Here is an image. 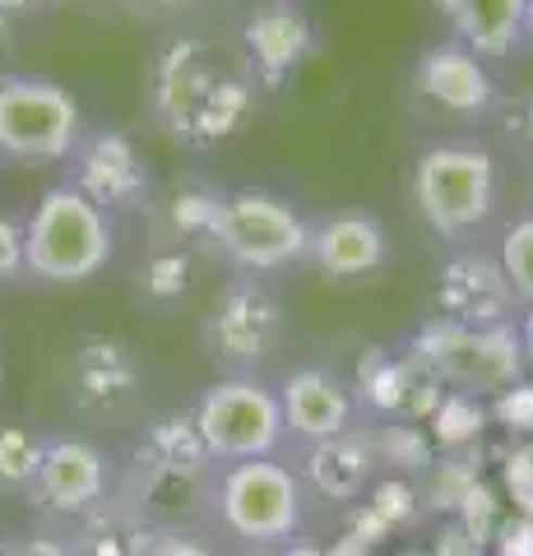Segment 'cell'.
Returning <instances> with one entry per match:
<instances>
[{"instance_id":"cell-7","label":"cell","mask_w":533,"mask_h":556,"mask_svg":"<svg viewBox=\"0 0 533 556\" xmlns=\"http://www.w3.org/2000/svg\"><path fill=\"white\" fill-rule=\"evenodd\" d=\"M214 241L232 265L251 274L288 269L292 260L312 255V228L288 200L269 195V190H237L223 195L214 218Z\"/></svg>"},{"instance_id":"cell-36","label":"cell","mask_w":533,"mask_h":556,"mask_svg":"<svg viewBox=\"0 0 533 556\" xmlns=\"http://www.w3.org/2000/svg\"><path fill=\"white\" fill-rule=\"evenodd\" d=\"M279 556H330V552H325V543H316V538H297V543L279 547Z\"/></svg>"},{"instance_id":"cell-21","label":"cell","mask_w":533,"mask_h":556,"mask_svg":"<svg viewBox=\"0 0 533 556\" xmlns=\"http://www.w3.org/2000/svg\"><path fill=\"white\" fill-rule=\"evenodd\" d=\"M487 422H492V413H487L483 399L445 390L436 413L427 417V437H432L436 455H455V450H478V445H483Z\"/></svg>"},{"instance_id":"cell-45","label":"cell","mask_w":533,"mask_h":556,"mask_svg":"<svg viewBox=\"0 0 533 556\" xmlns=\"http://www.w3.org/2000/svg\"><path fill=\"white\" fill-rule=\"evenodd\" d=\"M0 376H5V371H0Z\"/></svg>"},{"instance_id":"cell-28","label":"cell","mask_w":533,"mask_h":556,"mask_svg":"<svg viewBox=\"0 0 533 556\" xmlns=\"http://www.w3.org/2000/svg\"><path fill=\"white\" fill-rule=\"evenodd\" d=\"M186 288H191V260L181 251H163L149 260V269H144L149 302H177V298H186Z\"/></svg>"},{"instance_id":"cell-10","label":"cell","mask_w":533,"mask_h":556,"mask_svg":"<svg viewBox=\"0 0 533 556\" xmlns=\"http://www.w3.org/2000/svg\"><path fill=\"white\" fill-rule=\"evenodd\" d=\"M297 478L312 501H325L334 510H353L357 501L371 492L381 478V455H376V431L371 427H348L343 437L302 445Z\"/></svg>"},{"instance_id":"cell-25","label":"cell","mask_w":533,"mask_h":556,"mask_svg":"<svg viewBox=\"0 0 533 556\" xmlns=\"http://www.w3.org/2000/svg\"><path fill=\"white\" fill-rule=\"evenodd\" d=\"M496 260H502V269L510 278V288H515V302L533 306V218L510 223Z\"/></svg>"},{"instance_id":"cell-26","label":"cell","mask_w":533,"mask_h":556,"mask_svg":"<svg viewBox=\"0 0 533 556\" xmlns=\"http://www.w3.org/2000/svg\"><path fill=\"white\" fill-rule=\"evenodd\" d=\"M496 486H502L510 515H533V437L510 441L502 468H496Z\"/></svg>"},{"instance_id":"cell-22","label":"cell","mask_w":533,"mask_h":556,"mask_svg":"<svg viewBox=\"0 0 533 556\" xmlns=\"http://www.w3.org/2000/svg\"><path fill=\"white\" fill-rule=\"evenodd\" d=\"M376 431V455H381V473L418 482L436 459V445L418 422H381Z\"/></svg>"},{"instance_id":"cell-12","label":"cell","mask_w":533,"mask_h":556,"mask_svg":"<svg viewBox=\"0 0 533 556\" xmlns=\"http://www.w3.org/2000/svg\"><path fill=\"white\" fill-rule=\"evenodd\" d=\"M144 380L140 353L116 339V334H84L65 367V386H71V404L79 413H116L130 404Z\"/></svg>"},{"instance_id":"cell-16","label":"cell","mask_w":533,"mask_h":556,"mask_svg":"<svg viewBox=\"0 0 533 556\" xmlns=\"http://www.w3.org/2000/svg\"><path fill=\"white\" fill-rule=\"evenodd\" d=\"M385 228L376 214H363V208H348V214H330L312 232V255L325 274L334 278H363L376 274L385 265Z\"/></svg>"},{"instance_id":"cell-43","label":"cell","mask_w":533,"mask_h":556,"mask_svg":"<svg viewBox=\"0 0 533 556\" xmlns=\"http://www.w3.org/2000/svg\"><path fill=\"white\" fill-rule=\"evenodd\" d=\"M237 556H279V552H261V547H255V552H237Z\"/></svg>"},{"instance_id":"cell-2","label":"cell","mask_w":533,"mask_h":556,"mask_svg":"<svg viewBox=\"0 0 533 556\" xmlns=\"http://www.w3.org/2000/svg\"><path fill=\"white\" fill-rule=\"evenodd\" d=\"M408 353L427 362L450 394H473V399H483V404H492L496 394H506L510 386H520L529 376L520 329L515 325L473 329V325L432 316L413 329Z\"/></svg>"},{"instance_id":"cell-34","label":"cell","mask_w":533,"mask_h":556,"mask_svg":"<svg viewBox=\"0 0 533 556\" xmlns=\"http://www.w3.org/2000/svg\"><path fill=\"white\" fill-rule=\"evenodd\" d=\"M10 556H71V543H65V529L38 525L24 538H10Z\"/></svg>"},{"instance_id":"cell-5","label":"cell","mask_w":533,"mask_h":556,"mask_svg":"<svg viewBox=\"0 0 533 556\" xmlns=\"http://www.w3.org/2000/svg\"><path fill=\"white\" fill-rule=\"evenodd\" d=\"M413 204L436 237L483 228L496 204V163L478 144H436L413 167Z\"/></svg>"},{"instance_id":"cell-37","label":"cell","mask_w":533,"mask_h":556,"mask_svg":"<svg viewBox=\"0 0 533 556\" xmlns=\"http://www.w3.org/2000/svg\"><path fill=\"white\" fill-rule=\"evenodd\" d=\"M515 329H520V348H524V362H529V371H533V306L524 311Z\"/></svg>"},{"instance_id":"cell-27","label":"cell","mask_w":533,"mask_h":556,"mask_svg":"<svg viewBox=\"0 0 533 556\" xmlns=\"http://www.w3.org/2000/svg\"><path fill=\"white\" fill-rule=\"evenodd\" d=\"M506 515H510V506H506L502 486L483 478V482H478L473 492H469V501H464V506H459V515H455V519H459V525L469 529V533H473L483 547H492V538L502 533Z\"/></svg>"},{"instance_id":"cell-15","label":"cell","mask_w":533,"mask_h":556,"mask_svg":"<svg viewBox=\"0 0 533 556\" xmlns=\"http://www.w3.org/2000/svg\"><path fill=\"white\" fill-rule=\"evenodd\" d=\"M418 89L455 116H483L492 108V75L464 42H441L418 61Z\"/></svg>"},{"instance_id":"cell-38","label":"cell","mask_w":533,"mask_h":556,"mask_svg":"<svg viewBox=\"0 0 533 556\" xmlns=\"http://www.w3.org/2000/svg\"><path fill=\"white\" fill-rule=\"evenodd\" d=\"M520 135H524V139H533V93L520 102Z\"/></svg>"},{"instance_id":"cell-44","label":"cell","mask_w":533,"mask_h":556,"mask_svg":"<svg viewBox=\"0 0 533 556\" xmlns=\"http://www.w3.org/2000/svg\"><path fill=\"white\" fill-rule=\"evenodd\" d=\"M399 556H427V547H413V552H399Z\"/></svg>"},{"instance_id":"cell-35","label":"cell","mask_w":533,"mask_h":556,"mask_svg":"<svg viewBox=\"0 0 533 556\" xmlns=\"http://www.w3.org/2000/svg\"><path fill=\"white\" fill-rule=\"evenodd\" d=\"M24 274V228L0 214V283Z\"/></svg>"},{"instance_id":"cell-24","label":"cell","mask_w":533,"mask_h":556,"mask_svg":"<svg viewBox=\"0 0 533 556\" xmlns=\"http://www.w3.org/2000/svg\"><path fill=\"white\" fill-rule=\"evenodd\" d=\"M42 445L47 437H38L28 427H0V486L5 492L28 496L33 478H38V464H42Z\"/></svg>"},{"instance_id":"cell-23","label":"cell","mask_w":533,"mask_h":556,"mask_svg":"<svg viewBox=\"0 0 533 556\" xmlns=\"http://www.w3.org/2000/svg\"><path fill=\"white\" fill-rule=\"evenodd\" d=\"M441 399H445V386L436 380V371L413 353H399V408H394V422L427 427V417L436 413Z\"/></svg>"},{"instance_id":"cell-18","label":"cell","mask_w":533,"mask_h":556,"mask_svg":"<svg viewBox=\"0 0 533 556\" xmlns=\"http://www.w3.org/2000/svg\"><path fill=\"white\" fill-rule=\"evenodd\" d=\"M524 5L529 0H436V10L450 20L455 38L483 56H510L524 42Z\"/></svg>"},{"instance_id":"cell-6","label":"cell","mask_w":533,"mask_h":556,"mask_svg":"<svg viewBox=\"0 0 533 556\" xmlns=\"http://www.w3.org/2000/svg\"><path fill=\"white\" fill-rule=\"evenodd\" d=\"M84 139V112L56 79L0 75V153L56 163Z\"/></svg>"},{"instance_id":"cell-17","label":"cell","mask_w":533,"mask_h":556,"mask_svg":"<svg viewBox=\"0 0 533 556\" xmlns=\"http://www.w3.org/2000/svg\"><path fill=\"white\" fill-rule=\"evenodd\" d=\"M153 533L158 529L122 492H112L65 529V543H71V556H144Z\"/></svg>"},{"instance_id":"cell-32","label":"cell","mask_w":533,"mask_h":556,"mask_svg":"<svg viewBox=\"0 0 533 556\" xmlns=\"http://www.w3.org/2000/svg\"><path fill=\"white\" fill-rule=\"evenodd\" d=\"M218 204H223V195H181L177 200V208H172V218H177V228H186V232H210L214 237V218H218Z\"/></svg>"},{"instance_id":"cell-8","label":"cell","mask_w":533,"mask_h":556,"mask_svg":"<svg viewBox=\"0 0 533 556\" xmlns=\"http://www.w3.org/2000/svg\"><path fill=\"white\" fill-rule=\"evenodd\" d=\"M200 339H204V353H210L218 367H228V376L255 371L283 339V306L265 283L237 278V283L218 292Z\"/></svg>"},{"instance_id":"cell-41","label":"cell","mask_w":533,"mask_h":556,"mask_svg":"<svg viewBox=\"0 0 533 556\" xmlns=\"http://www.w3.org/2000/svg\"><path fill=\"white\" fill-rule=\"evenodd\" d=\"M0 556H10V533L0 529Z\"/></svg>"},{"instance_id":"cell-40","label":"cell","mask_w":533,"mask_h":556,"mask_svg":"<svg viewBox=\"0 0 533 556\" xmlns=\"http://www.w3.org/2000/svg\"><path fill=\"white\" fill-rule=\"evenodd\" d=\"M524 38H533V0L524 5Z\"/></svg>"},{"instance_id":"cell-42","label":"cell","mask_w":533,"mask_h":556,"mask_svg":"<svg viewBox=\"0 0 533 556\" xmlns=\"http://www.w3.org/2000/svg\"><path fill=\"white\" fill-rule=\"evenodd\" d=\"M5 33H10V14H0V38H5Z\"/></svg>"},{"instance_id":"cell-13","label":"cell","mask_w":533,"mask_h":556,"mask_svg":"<svg viewBox=\"0 0 533 556\" xmlns=\"http://www.w3.org/2000/svg\"><path fill=\"white\" fill-rule=\"evenodd\" d=\"M436 306L445 320L492 329V325H515V288L496 255L464 251L436 278Z\"/></svg>"},{"instance_id":"cell-31","label":"cell","mask_w":533,"mask_h":556,"mask_svg":"<svg viewBox=\"0 0 533 556\" xmlns=\"http://www.w3.org/2000/svg\"><path fill=\"white\" fill-rule=\"evenodd\" d=\"M427 556H487V547L459 525V519H436V533L427 543Z\"/></svg>"},{"instance_id":"cell-4","label":"cell","mask_w":533,"mask_h":556,"mask_svg":"<svg viewBox=\"0 0 533 556\" xmlns=\"http://www.w3.org/2000/svg\"><path fill=\"white\" fill-rule=\"evenodd\" d=\"M191 422L200 431V441L210 445L214 464L274 459V450L288 441L279 390L255 371L218 376L214 386L195 399Z\"/></svg>"},{"instance_id":"cell-3","label":"cell","mask_w":533,"mask_h":556,"mask_svg":"<svg viewBox=\"0 0 533 556\" xmlns=\"http://www.w3.org/2000/svg\"><path fill=\"white\" fill-rule=\"evenodd\" d=\"M116 251L112 218L75 186H51L24 223V269L47 283H84Z\"/></svg>"},{"instance_id":"cell-30","label":"cell","mask_w":533,"mask_h":556,"mask_svg":"<svg viewBox=\"0 0 533 556\" xmlns=\"http://www.w3.org/2000/svg\"><path fill=\"white\" fill-rule=\"evenodd\" d=\"M144 556H218L204 529H158Z\"/></svg>"},{"instance_id":"cell-39","label":"cell","mask_w":533,"mask_h":556,"mask_svg":"<svg viewBox=\"0 0 533 556\" xmlns=\"http://www.w3.org/2000/svg\"><path fill=\"white\" fill-rule=\"evenodd\" d=\"M42 5V0H0V14H20V10H33Z\"/></svg>"},{"instance_id":"cell-29","label":"cell","mask_w":533,"mask_h":556,"mask_svg":"<svg viewBox=\"0 0 533 556\" xmlns=\"http://www.w3.org/2000/svg\"><path fill=\"white\" fill-rule=\"evenodd\" d=\"M487 413H492V422L506 427L515 441H529L533 437V376H524L520 386H510L506 394H496L487 404Z\"/></svg>"},{"instance_id":"cell-19","label":"cell","mask_w":533,"mask_h":556,"mask_svg":"<svg viewBox=\"0 0 533 556\" xmlns=\"http://www.w3.org/2000/svg\"><path fill=\"white\" fill-rule=\"evenodd\" d=\"M246 51H251L255 70H261L269 84H279L283 75H292V70L302 65L306 51H312V24L292 5H261L246 20Z\"/></svg>"},{"instance_id":"cell-11","label":"cell","mask_w":533,"mask_h":556,"mask_svg":"<svg viewBox=\"0 0 533 556\" xmlns=\"http://www.w3.org/2000/svg\"><path fill=\"white\" fill-rule=\"evenodd\" d=\"M279 408H283V431L302 445L343 437L357 427V399L353 386L330 367H292L279 386Z\"/></svg>"},{"instance_id":"cell-9","label":"cell","mask_w":533,"mask_h":556,"mask_svg":"<svg viewBox=\"0 0 533 556\" xmlns=\"http://www.w3.org/2000/svg\"><path fill=\"white\" fill-rule=\"evenodd\" d=\"M116 492L112 459L93 441L79 437H47L38 478L28 486V506L42 515L51 529H71L79 515H89L98 501Z\"/></svg>"},{"instance_id":"cell-14","label":"cell","mask_w":533,"mask_h":556,"mask_svg":"<svg viewBox=\"0 0 533 556\" xmlns=\"http://www.w3.org/2000/svg\"><path fill=\"white\" fill-rule=\"evenodd\" d=\"M71 163H75L71 186L79 195H89L98 208H135L149 195V167L122 130L84 135L71 153Z\"/></svg>"},{"instance_id":"cell-20","label":"cell","mask_w":533,"mask_h":556,"mask_svg":"<svg viewBox=\"0 0 533 556\" xmlns=\"http://www.w3.org/2000/svg\"><path fill=\"white\" fill-rule=\"evenodd\" d=\"M478 482H483V445H478V450H455V455H436L432 468L418 478L422 515L455 519Z\"/></svg>"},{"instance_id":"cell-1","label":"cell","mask_w":533,"mask_h":556,"mask_svg":"<svg viewBox=\"0 0 533 556\" xmlns=\"http://www.w3.org/2000/svg\"><path fill=\"white\" fill-rule=\"evenodd\" d=\"M210 525L228 533L242 552H279L306 538L312 496L297 478V468L279 459H246L223 464L210 486Z\"/></svg>"},{"instance_id":"cell-33","label":"cell","mask_w":533,"mask_h":556,"mask_svg":"<svg viewBox=\"0 0 533 556\" xmlns=\"http://www.w3.org/2000/svg\"><path fill=\"white\" fill-rule=\"evenodd\" d=\"M487 556H533V515H506Z\"/></svg>"}]
</instances>
